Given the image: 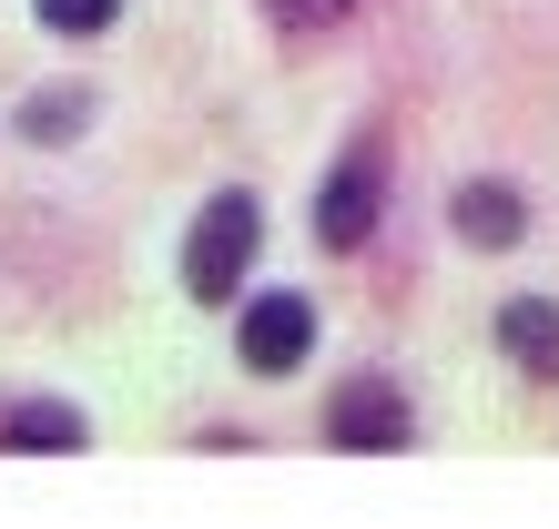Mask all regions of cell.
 Listing matches in <instances>:
<instances>
[{
    "label": "cell",
    "instance_id": "obj_1",
    "mask_svg": "<svg viewBox=\"0 0 559 529\" xmlns=\"http://www.w3.org/2000/svg\"><path fill=\"white\" fill-rule=\"evenodd\" d=\"M254 245H265V204H254V193H214L204 224H193V245H183V295L193 306H235Z\"/></svg>",
    "mask_w": 559,
    "mask_h": 529
},
{
    "label": "cell",
    "instance_id": "obj_2",
    "mask_svg": "<svg viewBox=\"0 0 559 529\" xmlns=\"http://www.w3.org/2000/svg\"><path fill=\"white\" fill-rule=\"evenodd\" d=\"M407 397H397V377H346L336 397H325V438L336 448H356V458H386V448H407Z\"/></svg>",
    "mask_w": 559,
    "mask_h": 529
},
{
    "label": "cell",
    "instance_id": "obj_3",
    "mask_svg": "<svg viewBox=\"0 0 559 529\" xmlns=\"http://www.w3.org/2000/svg\"><path fill=\"white\" fill-rule=\"evenodd\" d=\"M235 337H245V367L254 377H295V367H306V346H316V306L295 285H275V295H254V306H245Z\"/></svg>",
    "mask_w": 559,
    "mask_h": 529
},
{
    "label": "cell",
    "instance_id": "obj_4",
    "mask_svg": "<svg viewBox=\"0 0 559 529\" xmlns=\"http://www.w3.org/2000/svg\"><path fill=\"white\" fill-rule=\"evenodd\" d=\"M377 153H346L336 163V174H325L316 184V245H336V255H356V245H367L377 235Z\"/></svg>",
    "mask_w": 559,
    "mask_h": 529
},
{
    "label": "cell",
    "instance_id": "obj_5",
    "mask_svg": "<svg viewBox=\"0 0 559 529\" xmlns=\"http://www.w3.org/2000/svg\"><path fill=\"white\" fill-rule=\"evenodd\" d=\"M92 438V418L72 408V397H31V408L0 418V448L11 458H61V448H82Z\"/></svg>",
    "mask_w": 559,
    "mask_h": 529
},
{
    "label": "cell",
    "instance_id": "obj_6",
    "mask_svg": "<svg viewBox=\"0 0 559 529\" xmlns=\"http://www.w3.org/2000/svg\"><path fill=\"white\" fill-rule=\"evenodd\" d=\"M457 235L468 245H519V193L509 184H468L457 193Z\"/></svg>",
    "mask_w": 559,
    "mask_h": 529
},
{
    "label": "cell",
    "instance_id": "obj_7",
    "mask_svg": "<svg viewBox=\"0 0 559 529\" xmlns=\"http://www.w3.org/2000/svg\"><path fill=\"white\" fill-rule=\"evenodd\" d=\"M499 337H509V356H519V367H539V377L559 367V316L539 306V295H519V306L499 316Z\"/></svg>",
    "mask_w": 559,
    "mask_h": 529
},
{
    "label": "cell",
    "instance_id": "obj_8",
    "mask_svg": "<svg viewBox=\"0 0 559 529\" xmlns=\"http://www.w3.org/2000/svg\"><path fill=\"white\" fill-rule=\"evenodd\" d=\"M41 21H51V31H72V42H92V31H112V21H122V0H41Z\"/></svg>",
    "mask_w": 559,
    "mask_h": 529
},
{
    "label": "cell",
    "instance_id": "obj_9",
    "mask_svg": "<svg viewBox=\"0 0 559 529\" xmlns=\"http://www.w3.org/2000/svg\"><path fill=\"white\" fill-rule=\"evenodd\" d=\"M82 113H92V92H41V103H31V132L61 143V132H82Z\"/></svg>",
    "mask_w": 559,
    "mask_h": 529
},
{
    "label": "cell",
    "instance_id": "obj_10",
    "mask_svg": "<svg viewBox=\"0 0 559 529\" xmlns=\"http://www.w3.org/2000/svg\"><path fill=\"white\" fill-rule=\"evenodd\" d=\"M265 11H275L285 31H336V21L356 11V0H265Z\"/></svg>",
    "mask_w": 559,
    "mask_h": 529
}]
</instances>
